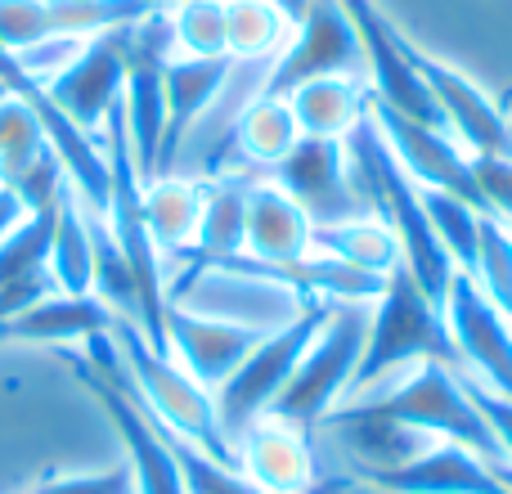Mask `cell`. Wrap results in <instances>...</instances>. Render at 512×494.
Here are the masks:
<instances>
[{
	"instance_id": "cell-30",
	"label": "cell",
	"mask_w": 512,
	"mask_h": 494,
	"mask_svg": "<svg viewBox=\"0 0 512 494\" xmlns=\"http://www.w3.org/2000/svg\"><path fill=\"white\" fill-rule=\"evenodd\" d=\"M167 445H171V454H176L180 472H185V490L189 494H265V490H256L252 481L243 477L239 463H221V459H212V454L194 450V445L176 441V436H167Z\"/></svg>"
},
{
	"instance_id": "cell-1",
	"label": "cell",
	"mask_w": 512,
	"mask_h": 494,
	"mask_svg": "<svg viewBox=\"0 0 512 494\" xmlns=\"http://www.w3.org/2000/svg\"><path fill=\"white\" fill-rule=\"evenodd\" d=\"M328 427H342V432H405V436L414 432V436H432V441H454L468 445L472 454H481L495 468H504L495 436H490L486 418L477 414V405L468 396V382L454 378V369H445V364H418L396 387L346 400V405H337L328 414Z\"/></svg>"
},
{
	"instance_id": "cell-26",
	"label": "cell",
	"mask_w": 512,
	"mask_h": 494,
	"mask_svg": "<svg viewBox=\"0 0 512 494\" xmlns=\"http://www.w3.org/2000/svg\"><path fill=\"white\" fill-rule=\"evenodd\" d=\"M171 54L180 59H230L225 50V0H185L167 9Z\"/></svg>"
},
{
	"instance_id": "cell-25",
	"label": "cell",
	"mask_w": 512,
	"mask_h": 494,
	"mask_svg": "<svg viewBox=\"0 0 512 494\" xmlns=\"http://www.w3.org/2000/svg\"><path fill=\"white\" fill-rule=\"evenodd\" d=\"M292 36V23L270 0H225V50L234 63H256L279 54Z\"/></svg>"
},
{
	"instance_id": "cell-34",
	"label": "cell",
	"mask_w": 512,
	"mask_h": 494,
	"mask_svg": "<svg viewBox=\"0 0 512 494\" xmlns=\"http://www.w3.org/2000/svg\"><path fill=\"white\" fill-rule=\"evenodd\" d=\"M472 180L481 194V212L512 225V153H472Z\"/></svg>"
},
{
	"instance_id": "cell-27",
	"label": "cell",
	"mask_w": 512,
	"mask_h": 494,
	"mask_svg": "<svg viewBox=\"0 0 512 494\" xmlns=\"http://www.w3.org/2000/svg\"><path fill=\"white\" fill-rule=\"evenodd\" d=\"M423 207H427V221H432L436 243L445 247V256L454 261V270L472 274V265H477L481 212L472 203H463V198L441 194V189H423Z\"/></svg>"
},
{
	"instance_id": "cell-13",
	"label": "cell",
	"mask_w": 512,
	"mask_h": 494,
	"mask_svg": "<svg viewBox=\"0 0 512 494\" xmlns=\"http://www.w3.org/2000/svg\"><path fill=\"white\" fill-rule=\"evenodd\" d=\"M122 90H126V27H117V32L86 41V50L72 59V68L45 86V95L86 135H104L108 113L122 104Z\"/></svg>"
},
{
	"instance_id": "cell-14",
	"label": "cell",
	"mask_w": 512,
	"mask_h": 494,
	"mask_svg": "<svg viewBox=\"0 0 512 494\" xmlns=\"http://www.w3.org/2000/svg\"><path fill=\"white\" fill-rule=\"evenodd\" d=\"M162 337H167L171 360H176L194 382H203L207 391H216L243 360H248V351L265 333L261 328H248V324H230V319L198 315V310H185V306H167Z\"/></svg>"
},
{
	"instance_id": "cell-18",
	"label": "cell",
	"mask_w": 512,
	"mask_h": 494,
	"mask_svg": "<svg viewBox=\"0 0 512 494\" xmlns=\"http://www.w3.org/2000/svg\"><path fill=\"white\" fill-rule=\"evenodd\" d=\"M113 328V310L90 292V297H72V292H50V297L32 301L18 310L14 319L0 324L5 342H36V346H86L90 337Z\"/></svg>"
},
{
	"instance_id": "cell-8",
	"label": "cell",
	"mask_w": 512,
	"mask_h": 494,
	"mask_svg": "<svg viewBox=\"0 0 512 494\" xmlns=\"http://www.w3.org/2000/svg\"><path fill=\"white\" fill-rule=\"evenodd\" d=\"M364 68L360 36L337 0H310L306 18L292 27L288 45L279 50L270 77L256 95H292L297 86L315 77H355Z\"/></svg>"
},
{
	"instance_id": "cell-2",
	"label": "cell",
	"mask_w": 512,
	"mask_h": 494,
	"mask_svg": "<svg viewBox=\"0 0 512 494\" xmlns=\"http://www.w3.org/2000/svg\"><path fill=\"white\" fill-rule=\"evenodd\" d=\"M113 346L117 364H122V382L135 396V405L149 414V423L158 432L176 436V441L194 445V450L212 454L221 463H234V445L225 436L221 418H216V400L203 382H194L167 351L149 342L135 324L113 319Z\"/></svg>"
},
{
	"instance_id": "cell-15",
	"label": "cell",
	"mask_w": 512,
	"mask_h": 494,
	"mask_svg": "<svg viewBox=\"0 0 512 494\" xmlns=\"http://www.w3.org/2000/svg\"><path fill=\"white\" fill-rule=\"evenodd\" d=\"M234 463L265 494H315L319 490L315 441L270 414L256 418L248 432L234 441Z\"/></svg>"
},
{
	"instance_id": "cell-39",
	"label": "cell",
	"mask_w": 512,
	"mask_h": 494,
	"mask_svg": "<svg viewBox=\"0 0 512 494\" xmlns=\"http://www.w3.org/2000/svg\"><path fill=\"white\" fill-rule=\"evenodd\" d=\"M499 481H504L508 494H512V468H499Z\"/></svg>"
},
{
	"instance_id": "cell-38",
	"label": "cell",
	"mask_w": 512,
	"mask_h": 494,
	"mask_svg": "<svg viewBox=\"0 0 512 494\" xmlns=\"http://www.w3.org/2000/svg\"><path fill=\"white\" fill-rule=\"evenodd\" d=\"M149 14H167V9H176V5H185V0H140Z\"/></svg>"
},
{
	"instance_id": "cell-40",
	"label": "cell",
	"mask_w": 512,
	"mask_h": 494,
	"mask_svg": "<svg viewBox=\"0 0 512 494\" xmlns=\"http://www.w3.org/2000/svg\"><path fill=\"white\" fill-rule=\"evenodd\" d=\"M351 494H382V490H369V486H355Z\"/></svg>"
},
{
	"instance_id": "cell-9",
	"label": "cell",
	"mask_w": 512,
	"mask_h": 494,
	"mask_svg": "<svg viewBox=\"0 0 512 494\" xmlns=\"http://www.w3.org/2000/svg\"><path fill=\"white\" fill-rule=\"evenodd\" d=\"M274 171H279L274 185L310 216L315 230L369 216V203H364L360 185H355L351 158H346V140H315V135H301L297 149H292Z\"/></svg>"
},
{
	"instance_id": "cell-20",
	"label": "cell",
	"mask_w": 512,
	"mask_h": 494,
	"mask_svg": "<svg viewBox=\"0 0 512 494\" xmlns=\"http://www.w3.org/2000/svg\"><path fill=\"white\" fill-rule=\"evenodd\" d=\"M283 99H288L301 135H315V140H346L369 113V95L355 77H315Z\"/></svg>"
},
{
	"instance_id": "cell-11",
	"label": "cell",
	"mask_w": 512,
	"mask_h": 494,
	"mask_svg": "<svg viewBox=\"0 0 512 494\" xmlns=\"http://www.w3.org/2000/svg\"><path fill=\"white\" fill-rule=\"evenodd\" d=\"M441 310L459 360L472 364L490 391L512 400V319L481 292V283L472 274H454L450 297H445Z\"/></svg>"
},
{
	"instance_id": "cell-10",
	"label": "cell",
	"mask_w": 512,
	"mask_h": 494,
	"mask_svg": "<svg viewBox=\"0 0 512 494\" xmlns=\"http://www.w3.org/2000/svg\"><path fill=\"white\" fill-rule=\"evenodd\" d=\"M369 117L378 126V135L387 140L391 158L400 162V171L418 189H441V194L463 198V203H472L481 212V194H477V180H472V153L445 126L414 122V117L396 113V108L378 104V99H369Z\"/></svg>"
},
{
	"instance_id": "cell-29",
	"label": "cell",
	"mask_w": 512,
	"mask_h": 494,
	"mask_svg": "<svg viewBox=\"0 0 512 494\" xmlns=\"http://www.w3.org/2000/svg\"><path fill=\"white\" fill-rule=\"evenodd\" d=\"M472 279H477L481 292L512 319V234H508L504 221H495V216H481Z\"/></svg>"
},
{
	"instance_id": "cell-41",
	"label": "cell",
	"mask_w": 512,
	"mask_h": 494,
	"mask_svg": "<svg viewBox=\"0 0 512 494\" xmlns=\"http://www.w3.org/2000/svg\"><path fill=\"white\" fill-rule=\"evenodd\" d=\"M508 234H512V225H508Z\"/></svg>"
},
{
	"instance_id": "cell-12",
	"label": "cell",
	"mask_w": 512,
	"mask_h": 494,
	"mask_svg": "<svg viewBox=\"0 0 512 494\" xmlns=\"http://www.w3.org/2000/svg\"><path fill=\"white\" fill-rule=\"evenodd\" d=\"M360 486L382 494H508L495 463L454 441H432L400 463L360 468Z\"/></svg>"
},
{
	"instance_id": "cell-17",
	"label": "cell",
	"mask_w": 512,
	"mask_h": 494,
	"mask_svg": "<svg viewBox=\"0 0 512 494\" xmlns=\"http://www.w3.org/2000/svg\"><path fill=\"white\" fill-rule=\"evenodd\" d=\"M315 252V225L283 194L279 185L252 180L248 185V247L239 261L256 265H292Z\"/></svg>"
},
{
	"instance_id": "cell-7",
	"label": "cell",
	"mask_w": 512,
	"mask_h": 494,
	"mask_svg": "<svg viewBox=\"0 0 512 494\" xmlns=\"http://www.w3.org/2000/svg\"><path fill=\"white\" fill-rule=\"evenodd\" d=\"M405 59L418 72L427 99H432L441 126L463 144L468 153H512V122L499 99H490L468 72H459L454 63L436 59V54L418 50L414 41H405Z\"/></svg>"
},
{
	"instance_id": "cell-24",
	"label": "cell",
	"mask_w": 512,
	"mask_h": 494,
	"mask_svg": "<svg viewBox=\"0 0 512 494\" xmlns=\"http://www.w3.org/2000/svg\"><path fill=\"white\" fill-rule=\"evenodd\" d=\"M315 247L328 256H337V261L355 265V270H364V274H378V279H387V274L400 265L396 234H391L382 221H373V216L315 230Z\"/></svg>"
},
{
	"instance_id": "cell-32",
	"label": "cell",
	"mask_w": 512,
	"mask_h": 494,
	"mask_svg": "<svg viewBox=\"0 0 512 494\" xmlns=\"http://www.w3.org/2000/svg\"><path fill=\"white\" fill-rule=\"evenodd\" d=\"M86 50V41L81 36H45V41L27 45V50L9 54V63H14V72L23 81H32V86H50V81H59L63 72L72 68V59Z\"/></svg>"
},
{
	"instance_id": "cell-33",
	"label": "cell",
	"mask_w": 512,
	"mask_h": 494,
	"mask_svg": "<svg viewBox=\"0 0 512 494\" xmlns=\"http://www.w3.org/2000/svg\"><path fill=\"white\" fill-rule=\"evenodd\" d=\"M27 494H140V490H135L131 463L122 459L113 468H95V472H50Z\"/></svg>"
},
{
	"instance_id": "cell-37",
	"label": "cell",
	"mask_w": 512,
	"mask_h": 494,
	"mask_svg": "<svg viewBox=\"0 0 512 494\" xmlns=\"http://www.w3.org/2000/svg\"><path fill=\"white\" fill-rule=\"evenodd\" d=\"M270 5H274V9H279V14H283V18H288V23H292V27H297V23H301V18H306L310 0H270Z\"/></svg>"
},
{
	"instance_id": "cell-35",
	"label": "cell",
	"mask_w": 512,
	"mask_h": 494,
	"mask_svg": "<svg viewBox=\"0 0 512 494\" xmlns=\"http://www.w3.org/2000/svg\"><path fill=\"white\" fill-rule=\"evenodd\" d=\"M468 396H472V405H477V414L486 418L504 468H512V400L499 396V391H490V387H472V382H468Z\"/></svg>"
},
{
	"instance_id": "cell-36",
	"label": "cell",
	"mask_w": 512,
	"mask_h": 494,
	"mask_svg": "<svg viewBox=\"0 0 512 494\" xmlns=\"http://www.w3.org/2000/svg\"><path fill=\"white\" fill-rule=\"evenodd\" d=\"M18 216H23V207H18V198H14V194H9V189H5V185H0V234H5V230H9V225H14V221H18Z\"/></svg>"
},
{
	"instance_id": "cell-42",
	"label": "cell",
	"mask_w": 512,
	"mask_h": 494,
	"mask_svg": "<svg viewBox=\"0 0 512 494\" xmlns=\"http://www.w3.org/2000/svg\"><path fill=\"white\" fill-rule=\"evenodd\" d=\"M508 99H512V95H508Z\"/></svg>"
},
{
	"instance_id": "cell-5",
	"label": "cell",
	"mask_w": 512,
	"mask_h": 494,
	"mask_svg": "<svg viewBox=\"0 0 512 494\" xmlns=\"http://www.w3.org/2000/svg\"><path fill=\"white\" fill-rule=\"evenodd\" d=\"M333 306L337 301H328V297H306L297 315H292L288 324L270 328V333L248 351V360H243L239 369L212 391L216 418H221L230 445L248 432L256 418H265L274 409L279 391L288 387V378L297 373L301 355H306V346L315 342V333L324 328V319H328Z\"/></svg>"
},
{
	"instance_id": "cell-19",
	"label": "cell",
	"mask_w": 512,
	"mask_h": 494,
	"mask_svg": "<svg viewBox=\"0 0 512 494\" xmlns=\"http://www.w3.org/2000/svg\"><path fill=\"white\" fill-rule=\"evenodd\" d=\"M203 203H207V180L180 176V171L144 180V225H149V239L162 261H185L194 252L198 225H203Z\"/></svg>"
},
{
	"instance_id": "cell-28",
	"label": "cell",
	"mask_w": 512,
	"mask_h": 494,
	"mask_svg": "<svg viewBox=\"0 0 512 494\" xmlns=\"http://www.w3.org/2000/svg\"><path fill=\"white\" fill-rule=\"evenodd\" d=\"M41 149H45L41 117L27 104V95L9 90V95L0 99V185H9Z\"/></svg>"
},
{
	"instance_id": "cell-31",
	"label": "cell",
	"mask_w": 512,
	"mask_h": 494,
	"mask_svg": "<svg viewBox=\"0 0 512 494\" xmlns=\"http://www.w3.org/2000/svg\"><path fill=\"white\" fill-rule=\"evenodd\" d=\"M5 189L18 198V207H23V212H50V207L59 203V194L68 189V176H63V167H59V158H54V149L45 144V149L36 153V158L27 162V167L18 171V176L9 180Z\"/></svg>"
},
{
	"instance_id": "cell-4",
	"label": "cell",
	"mask_w": 512,
	"mask_h": 494,
	"mask_svg": "<svg viewBox=\"0 0 512 494\" xmlns=\"http://www.w3.org/2000/svg\"><path fill=\"white\" fill-rule=\"evenodd\" d=\"M364 337H369V301H337L328 310L324 328L315 333V342L306 346L288 387L279 391L270 418L315 436V427L328 423V414L351 396V378L364 355Z\"/></svg>"
},
{
	"instance_id": "cell-3",
	"label": "cell",
	"mask_w": 512,
	"mask_h": 494,
	"mask_svg": "<svg viewBox=\"0 0 512 494\" xmlns=\"http://www.w3.org/2000/svg\"><path fill=\"white\" fill-rule=\"evenodd\" d=\"M418 364H445L454 369L459 351H454L445 310L418 288V279L396 265L382 283V292L369 301V337H364V355L355 364L351 396H369L387 373L396 369H418ZM342 400V405H346Z\"/></svg>"
},
{
	"instance_id": "cell-22",
	"label": "cell",
	"mask_w": 512,
	"mask_h": 494,
	"mask_svg": "<svg viewBox=\"0 0 512 494\" xmlns=\"http://www.w3.org/2000/svg\"><path fill=\"white\" fill-rule=\"evenodd\" d=\"M54 288L72 292V297H90L95 292V239H90V212L72 185L54 203V234H50V256H45Z\"/></svg>"
},
{
	"instance_id": "cell-21",
	"label": "cell",
	"mask_w": 512,
	"mask_h": 494,
	"mask_svg": "<svg viewBox=\"0 0 512 494\" xmlns=\"http://www.w3.org/2000/svg\"><path fill=\"white\" fill-rule=\"evenodd\" d=\"M248 185L252 180H239V176L207 180L203 225H198L194 252L185 261H203V265L239 261L243 247H248Z\"/></svg>"
},
{
	"instance_id": "cell-16",
	"label": "cell",
	"mask_w": 512,
	"mask_h": 494,
	"mask_svg": "<svg viewBox=\"0 0 512 494\" xmlns=\"http://www.w3.org/2000/svg\"><path fill=\"white\" fill-rule=\"evenodd\" d=\"M234 77V59H180L171 54L162 63V90H167V135H162V158L158 176L176 171V158L185 149L189 131L212 113V104H221L225 86Z\"/></svg>"
},
{
	"instance_id": "cell-23",
	"label": "cell",
	"mask_w": 512,
	"mask_h": 494,
	"mask_svg": "<svg viewBox=\"0 0 512 494\" xmlns=\"http://www.w3.org/2000/svg\"><path fill=\"white\" fill-rule=\"evenodd\" d=\"M301 140V126L283 95H252L234 113V144L256 167H279Z\"/></svg>"
},
{
	"instance_id": "cell-6",
	"label": "cell",
	"mask_w": 512,
	"mask_h": 494,
	"mask_svg": "<svg viewBox=\"0 0 512 494\" xmlns=\"http://www.w3.org/2000/svg\"><path fill=\"white\" fill-rule=\"evenodd\" d=\"M77 378L90 387V396L99 400V409L108 414L117 441L126 450V463L135 472V490L140 494H189L185 490V472H180L176 454H171L167 436L149 423L135 396L122 382V364H117V346L113 333L90 337L77 351Z\"/></svg>"
}]
</instances>
